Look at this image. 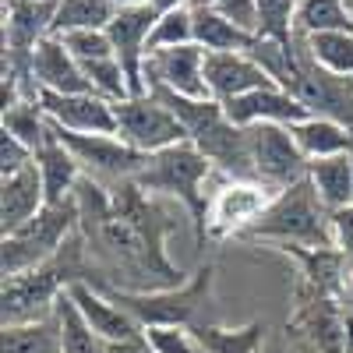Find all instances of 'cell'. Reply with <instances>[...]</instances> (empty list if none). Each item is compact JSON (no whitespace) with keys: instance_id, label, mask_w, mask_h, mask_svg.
I'll use <instances>...</instances> for the list:
<instances>
[{"instance_id":"7c38bea8","label":"cell","mask_w":353,"mask_h":353,"mask_svg":"<svg viewBox=\"0 0 353 353\" xmlns=\"http://www.w3.org/2000/svg\"><path fill=\"white\" fill-rule=\"evenodd\" d=\"M248 131V152H251V166L254 176L272 188H290L307 176V156L301 152V145L293 141L290 128L283 124H251Z\"/></svg>"},{"instance_id":"ee69618b","label":"cell","mask_w":353,"mask_h":353,"mask_svg":"<svg viewBox=\"0 0 353 353\" xmlns=\"http://www.w3.org/2000/svg\"><path fill=\"white\" fill-rule=\"evenodd\" d=\"M350 163H353V152H350Z\"/></svg>"},{"instance_id":"d6986e66","label":"cell","mask_w":353,"mask_h":353,"mask_svg":"<svg viewBox=\"0 0 353 353\" xmlns=\"http://www.w3.org/2000/svg\"><path fill=\"white\" fill-rule=\"evenodd\" d=\"M43 209H46V191H43V176L36 163H28L25 170L0 181V237L21 230Z\"/></svg>"},{"instance_id":"cb8c5ba5","label":"cell","mask_w":353,"mask_h":353,"mask_svg":"<svg viewBox=\"0 0 353 353\" xmlns=\"http://www.w3.org/2000/svg\"><path fill=\"white\" fill-rule=\"evenodd\" d=\"M307 181L318 191L321 205L329 212H339L346 205H353V163L346 156H329V159H314L307 166Z\"/></svg>"},{"instance_id":"484cf974","label":"cell","mask_w":353,"mask_h":353,"mask_svg":"<svg viewBox=\"0 0 353 353\" xmlns=\"http://www.w3.org/2000/svg\"><path fill=\"white\" fill-rule=\"evenodd\" d=\"M0 353H64V329L61 314H46L25 325H8L0 339Z\"/></svg>"},{"instance_id":"d4e9b609","label":"cell","mask_w":353,"mask_h":353,"mask_svg":"<svg viewBox=\"0 0 353 353\" xmlns=\"http://www.w3.org/2000/svg\"><path fill=\"white\" fill-rule=\"evenodd\" d=\"M198 343L201 353H258L261 339H265V321L254 318L241 329H226L219 321H201V325L188 329Z\"/></svg>"},{"instance_id":"ffe728a7","label":"cell","mask_w":353,"mask_h":353,"mask_svg":"<svg viewBox=\"0 0 353 353\" xmlns=\"http://www.w3.org/2000/svg\"><path fill=\"white\" fill-rule=\"evenodd\" d=\"M68 293H71V301L78 304L81 318L96 329L99 339H106V343H128V339H141V336H145V329L138 325V321H134L124 307H117L99 286H92V283H74Z\"/></svg>"},{"instance_id":"52a82bcc","label":"cell","mask_w":353,"mask_h":353,"mask_svg":"<svg viewBox=\"0 0 353 353\" xmlns=\"http://www.w3.org/2000/svg\"><path fill=\"white\" fill-rule=\"evenodd\" d=\"M286 339L301 353H346V311L332 293L297 276Z\"/></svg>"},{"instance_id":"7bdbcfd3","label":"cell","mask_w":353,"mask_h":353,"mask_svg":"<svg viewBox=\"0 0 353 353\" xmlns=\"http://www.w3.org/2000/svg\"><path fill=\"white\" fill-rule=\"evenodd\" d=\"M343 4H346V11H350V14H353V0H343Z\"/></svg>"},{"instance_id":"603a6c76","label":"cell","mask_w":353,"mask_h":353,"mask_svg":"<svg viewBox=\"0 0 353 353\" xmlns=\"http://www.w3.org/2000/svg\"><path fill=\"white\" fill-rule=\"evenodd\" d=\"M290 134H293V141L301 145V152L307 156V163L353 152V134H350L343 124L325 121V117H307V121L293 124Z\"/></svg>"},{"instance_id":"d590c367","label":"cell","mask_w":353,"mask_h":353,"mask_svg":"<svg viewBox=\"0 0 353 353\" xmlns=\"http://www.w3.org/2000/svg\"><path fill=\"white\" fill-rule=\"evenodd\" d=\"M145 336L156 353H201L188 329H149Z\"/></svg>"},{"instance_id":"74e56055","label":"cell","mask_w":353,"mask_h":353,"mask_svg":"<svg viewBox=\"0 0 353 353\" xmlns=\"http://www.w3.org/2000/svg\"><path fill=\"white\" fill-rule=\"evenodd\" d=\"M336 301L343 304V311H346V314H353V251H350V258H346V272H343L339 297H336Z\"/></svg>"},{"instance_id":"ba28073f","label":"cell","mask_w":353,"mask_h":353,"mask_svg":"<svg viewBox=\"0 0 353 353\" xmlns=\"http://www.w3.org/2000/svg\"><path fill=\"white\" fill-rule=\"evenodd\" d=\"M279 188L254 181V176H223L216 170L209 184V237L237 241L248 226H254L265 209L276 201Z\"/></svg>"},{"instance_id":"9c48e42d","label":"cell","mask_w":353,"mask_h":353,"mask_svg":"<svg viewBox=\"0 0 353 353\" xmlns=\"http://www.w3.org/2000/svg\"><path fill=\"white\" fill-rule=\"evenodd\" d=\"M293 53H297V81L286 92L297 96L311 117L336 121L353 134V78H343L321 68L311 57L304 36H293Z\"/></svg>"},{"instance_id":"e0dca14e","label":"cell","mask_w":353,"mask_h":353,"mask_svg":"<svg viewBox=\"0 0 353 353\" xmlns=\"http://www.w3.org/2000/svg\"><path fill=\"white\" fill-rule=\"evenodd\" d=\"M205 85L216 103H230L254 88L276 85L248 53H205Z\"/></svg>"},{"instance_id":"9a60e30c","label":"cell","mask_w":353,"mask_h":353,"mask_svg":"<svg viewBox=\"0 0 353 353\" xmlns=\"http://www.w3.org/2000/svg\"><path fill=\"white\" fill-rule=\"evenodd\" d=\"M46 117L74 134H117V103L106 96L85 92V96H61V92H39Z\"/></svg>"},{"instance_id":"b9f144b4","label":"cell","mask_w":353,"mask_h":353,"mask_svg":"<svg viewBox=\"0 0 353 353\" xmlns=\"http://www.w3.org/2000/svg\"><path fill=\"white\" fill-rule=\"evenodd\" d=\"M346 353H353V314H346Z\"/></svg>"},{"instance_id":"60d3db41","label":"cell","mask_w":353,"mask_h":353,"mask_svg":"<svg viewBox=\"0 0 353 353\" xmlns=\"http://www.w3.org/2000/svg\"><path fill=\"white\" fill-rule=\"evenodd\" d=\"M117 11H128V8H141V4H149V0H113Z\"/></svg>"},{"instance_id":"3957f363","label":"cell","mask_w":353,"mask_h":353,"mask_svg":"<svg viewBox=\"0 0 353 353\" xmlns=\"http://www.w3.org/2000/svg\"><path fill=\"white\" fill-rule=\"evenodd\" d=\"M212 176H216V166L191 141H181L163 152H152L145 170L134 176V184L156 198H170L181 205L194 226L198 251H205V241H209V184H212Z\"/></svg>"},{"instance_id":"5b68a950","label":"cell","mask_w":353,"mask_h":353,"mask_svg":"<svg viewBox=\"0 0 353 353\" xmlns=\"http://www.w3.org/2000/svg\"><path fill=\"white\" fill-rule=\"evenodd\" d=\"M237 241L248 244H269V248H283V244H301V248H336L332 237V212L321 205L318 191L311 188V181L290 184L276 194V201L265 209V216L248 226Z\"/></svg>"},{"instance_id":"30bf717a","label":"cell","mask_w":353,"mask_h":353,"mask_svg":"<svg viewBox=\"0 0 353 353\" xmlns=\"http://www.w3.org/2000/svg\"><path fill=\"white\" fill-rule=\"evenodd\" d=\"M53 131L71 149L81 173L99 181V184H106V188L134 181V176L145 170V163H149V156L131 149V145H124L117 134H74V131H64L57 124H53Z\"/></svg>"},{"instance_id":"8992f818","label":"cell","mask_w":353,"mask_h":353,"mask_svg":"<svg viewBox=\"0 0 353 353\" xmlns=\"http://www.w3.org/2000/svg\"><path fill=\"white\" fill-rule=\"evenodd\" d=\"M78 230V205L74 194L61 205H46V209L28 219L21 230L0 237V272L8 276H21L36 265L50 261L57 251L68 244V237Z\"/></svg>"},{"instance_id":"e575fe53","label":"cell","mask_w":353,"mask_h":353,"mask_svg":"<svg viewBox=\"0 0 353 353\" xmlns=\"http://www.w3.org/2000/svg\"><path fill=\"white\" fill-rule=\"evenodd\" d=\"M209 4L244 32L258 36V0H209Z\"/></svg>"},{"instance_id":"ac0fdd59","label":"cell","mask_w":353,"mask_h":353,"mask_svg":"<svg viewBox=\"0 0 353 353\" xmlns=\"http://www.w3.org/2000/svg\"><path fill=\"white\" fill-rule=\"evenodd\" d=\"M32 78L39 85V92H61V96H85V92H96L92 81L85 78L81 64L71 57V50L64 46V39H43L36 46L32 57ZM99 96V92H96Z\"/></svg>"},{"instance_id":"8d00e7d4","label":"cell","mask_w":353,"mask_h":353,"mask_svg":"<svg viewBox=\"0 0 353 353\" xmlns=\"http://www.w3.org/2000/svg\"><path fill=\"white\" fill-rule=\"evenodd\" d=\"M28 163H36V152L28 149V145H21L14 134L0 131V173H4V176H11V173L25 170Z\"/></svg>"},{"instance_id":"ab89813d","label":"cell","mask_w":353,"mask_h":353,"mask_svg":"<svg viewBox=\"0 0 353 353\" xmlns=\"http://www.w3.org/2000/svg\"><path fill=\"white\" fill-rule=\"evenodd\" d=\"M149 4H152L159 14H166V11H176V8H191L194 0H149Z\"/></svg>"},{"instance_id":"836d02e7","label":"cell","mask_w":353,"mask_h":353,"mask_svg":"<svg viewBox=\"0 0 353 353\" xmlns=\"http://www.w3.org/2000/svg\"><path fill=\"white\" fill-rule=\"evenodd\" d=\"M64 46L71 50V57L78 64H88V61H103V57H113V43L106 36V28H85V32H68L61 36Z\"/></svg>"},{"instance_id":"4316f807","label":"cell","mask_w":353,"mask_h":353,"mask_svg":"<svg viewBox=\"0 0 353 353\" xmlns=\"http://www.w3.org/2000/svg\"><path fill=\"white\" fill-rule=\"evenodd\" d=\"M0 131L14 134L21 145H28L32 152H39L43 145L50 141V134H53V121L46 117L39 99H18L14 106L0 110Z\"/></svg>"},{"instance_id":"d6a6232c","label":"cell","mask_w":353,"mask_h":353,"mask_svg":"<svg viewBox=\"0 0 353 353\" xmlns=\"http://www.w3.org/2000/svg\"><path fill=\"white\" fill-rule=\"evenodd\" d=\"M194 43V21H191V8H176L159 14L152 36H149V53L152 50H173V46H191Z\"/></svg>"},{"instance_id":"7a4b0ae2","label":"cell","mask_w":353,"mask_h":353,"mask_svg":"<svg viewBox=\"0 0 353 353\" xmlns=\"http://www.w3.org/2000/svg\"><path fill=\"white\" fill-rule=\"evenodd\" d=\"M92 279H96V269L88 261L81 233L74 230L68 244L50 261L4 279V290H0V325L8 329V325H25V321L46 318L57 311V301L74 283H92Z\"/></svg>"},{"instance_id":"6da1fadb","label":"cell","mask_w":353,"mask_h":353,"mask_svg":"<svg viewBox=\"0 0 353 353\" xmlns=\"http://www.w3.org/2000/svg\"><path fill=\"white\" fill-rule=\"evenodd\" d=\"M78 233L99 286L128 293H156L184 286L188 272L176 269L166 254V241L176 230L181 205L141 191L134 181L106 188L81 176L74 188Z\"/></svg>"},{"instance_id":"f35d334b","label":"cell","mask_w":353,"mask_h":353,"mask_svg":"<svg viewBox=\"0 0 353 353\" xmlns=\"http://www.w3.org/2000/svg\"><path fill=\"white\" fill-rule=\"evenodd\" d=\"M106 353H156L149 346V336H141V339H128V343H110Z\"/></svg>"},{"instance_id":"7402d4cb","label":"cell","mask_w":353,"mask_h":353,"mask_svg":"<svg viewBox=\"0 0 353 353\" xmlns=\"http://www.w3.org/2000/svg\"><path fill=\"white\" fill-rule=\"evenodd\" d=\"M36 166H39V176H43V191H46V205H61L74 194L78 181H81V166L78 159L71 156V149L57 138V131L50 134V141L36 152Z\"/></svg>"},{"instance_id":"2e32d148","label":"cell","mask_w":353,"mask_h":353,"mask_svg":"<svg viewBox=\"0 0 353 353\" xmlns=\"http://www.w3.org/2000/svg\"><path fill=\"white\" fill-rule=\"evenodd\" d=\"M226 117L237 128H251V124H283V128H293V124H301L307 121V106L286 92V88L279 85H269V88H254V92L248 96H237V99H230L223 103Z\"/></svg>"},{"instance_id":"83f0119b","label":"cell","mask_w":353,"mask_h":353,"mask_svg":"<svg viewBox=\"0 0 353 353\" xmlns=\"http://www.w3.org/2000/svg\"><path fill=\"white\" fill-rule=\"evenodd\" d=\"M117 18L113 0H61L53 18V36L61 39L68 32H85V28H110Z\"/></svg>"},{"instance_id":"4dcf8cb0","label":"cell","mask_w":353,"mask_h":353,"mask_svg":"<svg viewBox=\"0 0 353 353\" xmlns=\"http://www.w3.org/2000/svg\"><path fill=\"white\" fill-rule=\"evenodd\" d=\"M57 314H61V329H64V353H106L110 343L96 336V329L81 318L78 304L71 301V293H64L57 301Z\"/></svg>"},{"instance_id":"5bb4252c","label":"cell","mask_w":353,"mask_h":353,"mask_svg":"<svg viewBox=\"0 0 353 353\" xmlns=\"http://www.w3.org/2000/svg\"><path fill=\"white\" fill-rule=\"evenodd\" d=\"M145 85L166 88V92L188 96V99H212L209 85H205V50L198 43L152 50L149 61H145Z\"/></svg>"},{"instance_id":"f1b7e54d","label":"cell","mask_w":353,"mask_h":353,"mask_svg":"<svg viewBox=\"0 0 353 353\" xmlns=\"http://www.w3.org/2000/svg\"><path fill=\"white\" fill-rule=\"evenodd\" d=\"M353 28V14L343 0H301L293 36H318V32H343Z\"/></svg>"},{"instance_id":"8fae6325","label":"cell","mask_w":353,"mask_h":353,"mask_svg":"<svg viewBox=\"0 0 353 353\" xmlns=\"http://www.w3.org/2000/svg\"><path fill=\"white\" fill-rule=\"evenodd\" d=\"M117 138L131 145V149L152 156V152L170 149V145L188 141V131L173 117L170 106H163L152 92H145V96H128L117 103Z\"/></svg>"},{"instance_id":"f546056e","label":"cell","mask_w":353,"mask_h":353,"mask_svg":"<svg viewBox=\"0 0 353 353\" xmlns=\"http://www.w3.org/2000/svg\"><path fill=\"white\" fill-rule=\"evenodd\" d=\"M311 57L332 74L353 78V28L343 32H318V36H304Z\"/></svg>"},{"instance_id":"4fadbf2b","label":"cell","mask_w":353,"mask_h":353,"mask_svg":"<svg viewBox=\"0 0 353 353\" xmlns=\"http://www.w3.org/2000/svg\"><path fill=\"white\" fill-rule=\"evenodd\" d=\"M156 21H159V11L152 4H141V8L117 11V18L106 28V36L113 43V57L124 68L131 96L149 92V85H145V61H149V36H152Z\"/></svg>"},{"instance_id":"44dd1931","label":"cell","mask_w":353,"mask_h":353,"mask_svg":"<svg viewBox=\"0 0 353 353\" xmlns=\"http://www.w3.org/2000/svg\"><path fill=\"white\" fill-rule=\"evenodd\" d=\"M191 21H194V43L205 53H251L254 43H258V36H251L233 21H226L209 0H194Z\"/></svg>"},{"instance_id":"1f68e13d","label":"cell","mask_w":353,"mask_h":353,"mask_svg":"<svg viewBox=\"0 0 353 353\" xmlns=\"http://www.w3.org/2000/svg\"><path fill=\"white\" fill-rule=\"evenodd\" d=\"M301 0H258V36L272 43H293Z\"/></svg>"},{"instance_id":"277c9868","label":"cell","mask_w":353,"mask_h":353,"mask_svg":"<svg viewBox=\"0 0 353 353\" xmlns=\"http://www.w3.org/2000/svg\"><path fill=\"white\" fill-rule=\"evenodd\" d=\"M212 286H216V261L209 258L188 276L184 286H173V290H156V293H128L117 286H99V290L149 332V329H194L201 321H212L209 314Z\"/></svg>"}]
</instances>
